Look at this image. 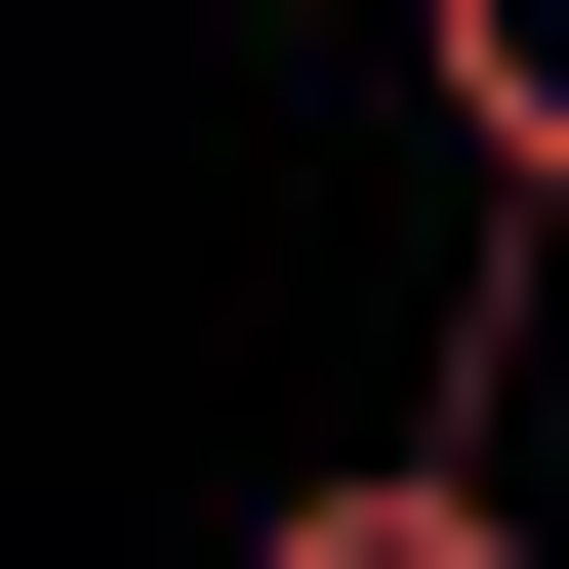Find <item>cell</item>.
<instances>
[{
    "instance_id": "1",
    "label": "cell",
    "mask_w": 569,
    "mask_h": 569,
    "mask_svg": "<svg viewBox=\"0 0 569 569\" xmlns=\"http://www.w3.org/2000/svg\"><path fill=\"white\" fill-rule=\"evenodd\" d=\"M407 82H448V203H569V0H407Z\"/></svg>"
}]
</instances>
